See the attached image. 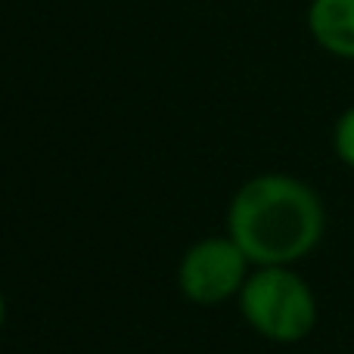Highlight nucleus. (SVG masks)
Wrapping results in <instances>:
<instances>
[{"instance_id": "nucleus-1", "label": "nucleus", "mask_w": 354, "mask_h": 354, "mask_svg": "<svg viewBox=\"0 0 354 354\" xmlns=\"http://www.w3.org/2000/svg\"><path fill=\"white\" fill-rule=\"evenodd\" d=\"M324 233V199L292 174L249 177L227 208V236L245 252L252 268H295L317 249Z\"/></svg>"}, {"instance_id": "nucleus-2", "label": "nucleus", "mask_w": 354, "mask_h": 354, "mask_svg": "<svg viewBox=\"0 0 354 354\" xmlns=\"http://www.w3.org/2000/svg\"><path fill=\"white\" fill-rule=\"evenodd\" d=\"M236 299L245 324L268 342H305L317 326V295L289 264L255 268Z\"/></svg>"}, {"instance_id": "nucleus-3", "label": "nucleus", "mask_w": 354, "mask_h": 354, "mask_svg": "<svg viewBox=\"0 0 354 354\" xmlns=\"http://www.w3.org/2000/svg\"><path fill=\"white\" fill-rule=\"evenodd\" d=\"M249 268L252 261L233 236H205L183 252L177 264V286L187 301L212 308L239 295L252 274Z\"/></svg>"}, {"instance_id": "nucleus-4", "label": "nucleus", "mask_w": 354, "mask_h": 354, "mask_svg": "<svg viewBox=\"0 0 354 354\" xmlns=\"http://www.w3.org/2000/svg\"><path fill=\"white\" fill-rule=\"evenodd\" d=\"M308 31L320 50L354 62V0H311Z\"/></svg>"}, {"instance_id": "nucleus-5", "label": "nucleus", "mask_w": 354, "mask_h": 354, "mask_svg": "<svg viewBox=\"0 0 354 354\" xmlns=\"http://www.w3.org/2000/svg\"><path fill=\"white\" fill-rule=\"evenodd\" d=\"M333 149H336L339 162L354 171V103L336 118V128H333Z\"/></svg>"}, {"instance_id": "nucleus-6", "label": "nucleus", "mask_w": 354, "mask_h": 354, "mask_svg": "<svg viewBox=\"0 0 354 354\" xmlns=\"http://www.w3.org/2000/svg\"><path fill=\"white\" fill-rule=\"evenodd\" d=\"M6 324V299H3V289H0V330Z\"/></svg>"}]
</instances>
